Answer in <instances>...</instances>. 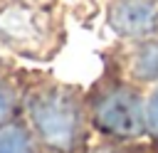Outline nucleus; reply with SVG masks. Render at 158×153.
<instances>
[{
  "label": "nucleus",
  "mask_w": 158,
  "mask_h": 153,
  "mask_svg": "<svg viewBox=\"0 0 158 153\" xmlns=\"http://www.w3.org/2000/svg\"><path fill=\"white\" fill-rule=\"evenodd\" d=\"M30 116L44 143L67 151L79 133V106L62 89H44L30 99Z\"/></svg>",
  "instance_id": "f257e3e1"
},
{
  "label": "nucleus",
  "mask_w": 158,
  "mask_h": 153,
  "mask_svg": "<svg viewBox=\"0 0 158 153\" xmlns=\"http://www.w3.org/2000/svg\"><path fill=\"white\" fill-rule=\"evenodd\" d=\"M96 121L116 136H138L146 126V111L133 91L116 89L101 99Z\"/></svg>",
  "instance_id": "f03ea898"
},
{
  "label": "nucleus",
  "mask_w": 158,
  "mask_h": 153,
  "mask_svg": "<svg viewBox=\"0 0 158 153\" xmlns=\"http://www.w3.org/2000/svg\"><path fill=\"white\" fill-rule=\"evenodd\" d=\"M0 37L15 49L27 52L44 42V25L37 12L27 7H7L0 12Z\"/></svg>",
  "instance_id": "7ed1b4c3"
},
{
  "label": "nucleus",
  "mask_w": 158,
  "mask_h": 153,
  "mask_svg": "<svg viewBox=\"0 0 158 153\" xmlns=\"http://www.w3.org/2000/svg\"><path fill=\"white\" fill-rule=\"evenodd\" d=\"M156 15V0H116L111 7V25L121 35H143L153 27Z\"/></svg>",
  "instance_id": "20e7f679"
},
{
  "label": "nucleus",
  "mask_w": 158,
  "mask_h": 153,
  "mask_svg": "<svg viewBox=\"0 0 158 153\" xmlns=\"http://www.w3.org/2000/svg\"><path fill=\"white\" fill-rule=\"evenodd\" d=\"M0 153H37V151L27 131L17 126H7L0 131Z\"/></svg>",
  "instance_id": "39448f33"
},
{
  "label": "nucleus",
  "mask_w": 158,
  "mask_h": 153,
  "mask_svg": "<svg viewBox=\"0 0 158 153\" xmlns=\"http://www.w3.org/2000/svg\"><path fill=\"white\" fill-rule=\"evenodd\" d=\"M136 74L143 79L158 76V44H146L136 57Z\"/></svg>",
  "instance_id": "423d86ee"
},
{
  "label": "nucleus",
  "mask_w": 158,
  "mask_h": 153,
  "mask_svg": "<svg viewBox=\"0 0 158 153\" xmlns=\"http://www.w3.org/2000/svg\"><path fill=\"white\" fill-rule=\"evenodd\" d=\"M146 123L153 133H158V91H153V96L148 99L146 106Z\"/></svg>",
  "instance_id": "0eeeda50"
},
{
  "label": "nucleus",
  "mask_w": 158,
  "mask_h": 153,
  "mask_svg": "<svg viewBox=\"0 0 158 153\" xmlns=\"http://www.w3.org/2000/svg\"><path fill=\"white\" fill-rule=\"evenodd\" d=\"M10 111H12V94L5 84H0V121H5Z\"/></svg>",
  "instance_id": "6e6552de"
},
{
  "label": "nucleus",
  "mask_w": 158,
  "mask_h": 153,
  "mask_svg": "<svg viewBox=\"0 0 158 153\" xmlns=\"http://www.w3.org/2000/svg\"><path fill=\"white\" fill-rule=\"evenodd\" d=\"M99 153H116V151H99Z\"/></svg>",
  "instance_id": "1a4fd4ad"
}]
</instances>
